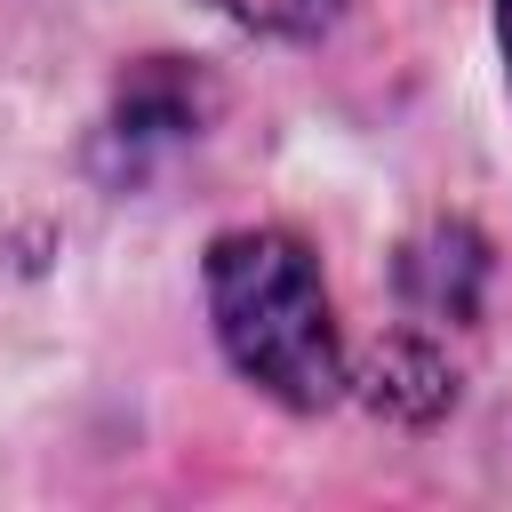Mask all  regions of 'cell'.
<instances>
[{
	"mask_svg": "<svg viewBox=\"0 0 512 512\" xmlns=\"http://www.w3.org/2000/svg\"><path fill=\"white\" fill-rule=\"evenodd\" d=\"M200 288H208V320H216L224 360L256 392H272L280 408H328L352 384L320 256L296 232H280V224L216 232L208 264H200Z\"/></svg>",
	"mask_w": 512,
	"mask_h": 512,
	"instance_id": "obj_1",
	"label": "cell"
},
{
	"mask_svg": "<svg viewBox=\"0 0 512 512\" xmlns=\"http://www.w3.org/2000/svg\"><path fill=\"white\" fill-rule=\"evenodd\" d=\"M400 280L432 320H472L480 312V280H488V248L464 224H440L432 240H416L400 256Z\"/></svg>",
	"mask_w": 512,
	"mask_h": 512,
	"instance_id": "obj_2",
	"label": "cell"
},
{
	"mask_svg": "<svg viewBox=\"0 0 512 512\" xmlns=\"http://www.w3.org/2000/svg\"><path fill=\"white\" fill-rule=\"evenodd\" d=\"M368 408H384V416H400V424H432L448 400H456V368L424 344V336H392L376 360H368Z\"/></svg>",
	"mask_w": 512,
	"mask_h": 512,
	"instance_id": "obj_3",
	"label": "cell"
},
{
	"mask_svg": "<svg viewBox=\"0 0 512 512\" xmlns=\"http://www.w3.org/2000/svg\"><path fill=\"white\" fill-rule=\"evenodd\" d=\"M208 8H224L232 24L272 32V40H320L344 16V0H208Z\"/></svg>",
	"mask_w": 512,
	"mask_h": 512,
	"instance_id": "obj_4",
	"label": "cell"
},
{
	"mask_svg": "<svg viewBox=\"0 0 512 512\" xmlns=\"http://www.w3.org/2000/svg\"><path fill=\"white\" fill-rule=\"evenodd\" d=\"M496 40H504V64H512V0H496Z\"/></svg>",
	"mask_w": 512,
	"mask_h": 512,
	"instance_id": "obj_5",
	"label": "cell"
}]
</instances>
